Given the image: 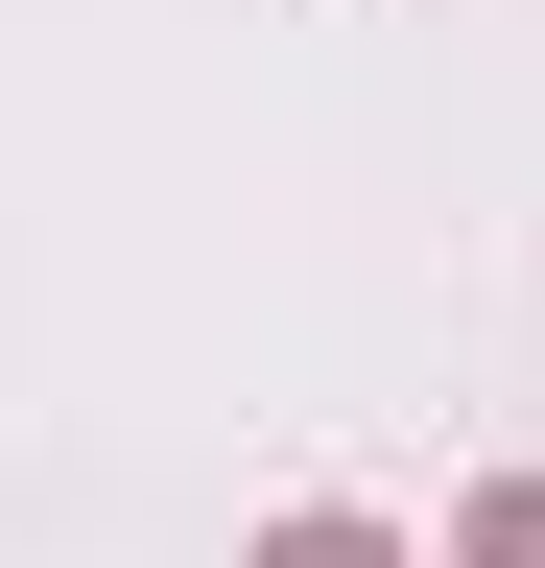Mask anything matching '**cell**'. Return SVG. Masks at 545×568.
Returning a JSON list of instances; mask_svg holds the SVG:
<instances>
[{
	"instance_id": "1",
	"label": "cell",
	"mask_w": 545,
	"mask_h": 568,
	"mask_svg": "<svg viewBox=\"0 0 545 568\" xmlns=\"http://www.w3.org/2000/svg\"><path fill=\"white\" fill-rule=\"evenodd\" d=\"M238 568H427V545H403V521H356V497H285Z\"/></svg>"
},
{
	"instance_id": "2",
	"label": "cell",
	"mask_w": 545,
	"mask_h": 568,
	"mask_svg": "<svg viewBox=\"0 0 545 568\" xmlns=\"http://www.w3.org/2000/svg\"><path fill=\"white\" fill-rule=\"evenodd\" d=\"M451 568H545V474H474L451 497Z\"/></svg>"
}]
</instances>
